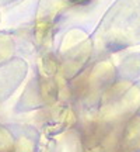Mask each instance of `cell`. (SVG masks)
I'll return each instance as SVG.
<instances>
[{"label": "cell", "instance_id": "obj_2", "mask_svg": "<svg viewBox=\"0 0 140 152\" xmlns=\"http://www.w3.org/2000/svg\"><path fill=\"white\" fill-rule=\"evenodd\" d=\"M92 0H41L39 9H38V17L39 21H51L55 17L63 16L66 11L73 9V7H80V6L88 4Z\"/></svg>", "mask_w": 140, "mask_h": 152}, {"label": "cell", "instance_id": "obj_1", "mask_svg": "<svg viewBox=\"0 0 140 152\" xmlns=\"http://www.w3.org/2000/svg\"><path fill=\"white\" fill-rule=\"evenodd\" d=\"M98 34L119 45L140 42V0H118L105 14Z\"/></svg>", "mask_w": 140, "mask_h": 152}]
</instances>
